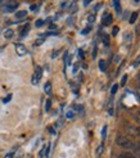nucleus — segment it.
<instances>
[{
  "instance_id": "1a4fd4ad",
  "label": "nucleus",
  "mask_w": 140,
  "mask_h": 158,
  "mask_svg": "<svg viewBox=\"0 0 140 158\" xmlns=\"http://www.w3.org/2000/svg\"><path fill=\"white\" fill-rule=\"evenodd\" d=\"M13 35H14V31H13L12 28L6 30V31H5V34H4V36H5L6 39H12V37H13Z\"/></svg>"
},
{
  "instance_id": "f3484780",
  "label": "nucleus",
  "mask_w": 140,
  "mask_h": 158,
  "mask_svg": "<svg viewBox=\"0 0 140 158\" xmlns=\"http://www.w3.org/2000/svg\"><path fill=\"white\" fill-rule=\"evenodd\" d=\"M73 116H75L73 110H68V112L66 113V117H67V118H73Z\"/></svg>"
},
{
  "instance_id": "cd10ccee",
  "label": "nucleus",
  "mask_w": 140,
  "mask_h": 158,
  "mask_svg": "<svg viewBox=\"0 0 140 158\" xmlns=\"http://www.w3.org/2000/svg\"><path fill=\"white\" fill-rule=\"evenodd\" d=\"M91 2H93V0H84V5H85V6H88Z\"/></svg>"
},
{
  "instance_id": "aec40b11",
  "label": "nucleus",
  "mask_w": 140,
  "mask_h": 158,
  "mask_svg": "<svg viewBox=\"0 0 140 158\" xmlns=\"http://www.w3.org/2000/svg\"><path fill=\"white\" fill-rule=\"evenodd\" d=\"M102 136H103V139H105V136H107V126H104L102 130Z\"/></svg>"
},
{
  "instance_id": "f03ea898",
  "label": "nucleus",
  "mask_w": 140,
  "mask_h": 158,
  "mask_svg": "<svg viewBox=\"0 0 140 158\" xmlns=\"http://www.w3.org/2000/svg\"><path fill=\"white\" fill-rule=\"evenodd\" d=\"M41 76H43V68L41 67H36V71H35V73L32 76V80H31V81H32V84L36 85L39 81H40Z\"/></svg>"
},
{
  "instance_id": "9b49d317",
  "label": "nucleus",
  "mask_w": 140,
  "mask_h": 158,
  "mask_svg": "<svg viewBox=\"0 0 140 158\" xmlns=\"http://www.w3.org/2000/svg\"><path fill=\"white\" fill-rule=\"evenodd\" d=\"M138 15H139L138 12H134L133 14H131V17H130V23H131V25H134V23H135L136 18H138Z\"/></svg>"
},
{
  "instance_id": "412c9836",
  "label": "nucleus",
  "mask_w": 140,
  "mask_h": 158,
  "mask_svg": "<svg viewBox=\"0 0 140 158\" xmlns=\"http://www.w3.org/2000/svg\"><path fill=\"white\" fill-rule=\"evenodd\" d=\"M126 81H127V76L125 75V76H123V77H122V81H121V85H122V86H125Z\"/></svg>"
},
{
  "instance_id": "dca6fc26",
  "label": "nucleus",
  "mask_w": 140,
  "mask_h": 158,
  "mask_svg": "<svg viewBox=\"0 0 140 158\" xmlns=\"http://www.w3.org/2000/svg\"><path fill=\"white\" fill-rule=\"evenodd\" d=\"M117 90H118V85L116 84V85H113V88H112V90H111V94H112V95H114V94L117 93Z\"/></svg>"
},
{
  "instance_id": "f704fd0d",
  "label": "nucleus",
  "mask_w": 140,
  "mask_h": 158,
  "mask_svg": "<svg viewBox=\"0 0 140 158\" xmlns=\"http://www.w3.org/2000/svg\"><path fill=\"white\" fill-rule=\"evenodd\" d=\"M41 43H43V40H37L35 44H36V45H39V44H41Z\"/></svg>"
},
{
  "instance_id": "c85d7f7f",
  "label": "nucleus",
  "mask_w": 140,
  "mask_h": 158,
  "mask_svg": "<svg viewBox=\"0 0 140 158\" xmlns=\"http://www.w3.org/2000/svg\"><path fill=\"white\" fill-rule=\"evenodd\" d=\"M93 58H97V46H94V50H93Z\"/></svg>"
},
{
  "instance_id": "2f4dec72",
  "label": "nucleus",
  "mask_w": 140,
  "mask_h": 158,
  "mask_svg": "<svg viewBox=\"0 0 140 158\" xmlns=\"http://www.w3.org/2000/svg\"><path fill=\"white\" fill-rule=\"evenodd\" d=\"M79 54H80V58H84V53H82V50H79Z\"/></svg>"
},
{
  "instance_id": "72a5a7b5",
  "label": "nucleus",
  "mask_w": 140,
  "mask_h": 158,
  "mask_svg": "<svg viewBox=\"0 0 140 158\" xmlns=\"http://www.w3.org/2000/svg\"><path fill=\"white\" fill-rule=\"evenodd\" d=\"M54 28H57V26H56V25H51V26H50V30H54Z\"/></svg>"
},
{
  "instance_id": "6ab92c4d",
  "label": "nucleus",
  "mask_w": 140,
  "mask_h": 158,
  "mask_svg": "<svg viewBox=\"0 0 140 158\" xmlns=\"http://www.w3.org/2000/svg\"><path fill=\"white\" fill-rule=\"evenodd\" d=\"M88 21H89L90 23H91V22H94V21H95V15H94V14H90L89 17H88Z\"/></svg>"
},
{
  "instance_id": "a211bd4d",
  "label": "nucleus",
  "mask_w": 140,
  "mask_h": 158,
  "mask_svg": "<svg viewBox=\"0 0 140 158\" xmlns=\"http://www.w3.org/2000/svg\"><path fill=\"white\" fill-rule=\"evenodd\" d=\"M35 25H36V27H41V26L44 25V21H43V19H37Z\"/></svg>"
},
{
  "instance_id": "f8f14e48",
  "label": "nucleus",
  "mask_w": 140,
  "mask_h": 158,
  "mask_svg": "<svg viewBox=\"0 0 140 158\" xmlns=\"http://www.w3.org/2000/svg\"><path fill=\"white\" fill-rule=\"evenodd\" d=\"M44 90H45V93H46V94H50V93H51V84H50V82H46V84H45Z\"/></svg>"
},
{
  "instance_id": "5701e85b",
  "label": "nucleus",
  "mask_w": 140,
  "mask_h": 158,
  "mask_svg": "<svg viewBox=\"0 0 140 158\" xmlns=\"http://www.w3.org/2000/svg\"><path fill=\"white\" fill-rule=\"evenodd\" d=\"M117 34H118V27H114V28L112 30V35H113V36H116Z\"/></svg>"
},
{
  "instance_id": "c756f323",
  "label": "nucleus",
  "mask_w": 140,
  "mask_h": 158,
  "mask_svg": "<svg viewBox=\"0 0 140 158\" xmlns=\"http://www.w3.org/2000/svg\"><path fill=\"white\" fill-rule=\"evenodd\" d=\"M58 54H59V52L57 50V52H54V53H53V55H51V57H53V58H56V57H57V55H58Z\"/></svg>"
},
{
  "instance_id": "e433bc0d",
  "label": "nucleus",
  "mask_w": 140,
  "mask_h": 158,
  "mask_svg": "<svg viewBox=\"0 0 140 158\" xmlns=\"http://www.w3.org/2000/svg\"><path fill=\"white\" fill-rule=\"evenodd\" d=\"M139 80H140V76H139Z\"/></svg>"
},
{
  "instance_id": "7ed1b4c3",
  "label": "nucleus",
  "mask_w": 140,
  "mask_h": 158,
  "mask_svg": "<svg viewBox=\"0 0 140 158\" xmlns=\"http://www.w3.org/2000/svg\"><path fill=\"white\" fill-rule=\"evenodd\" d=\"M15 52H17L18 55H25V54L27 53V49H26L25 45H22V44H15Z\"/></svg>"
},
{
  "instance_id": "a878e982",
  "label": "nucleus",
  "mask_w": 140,
  "mask_h": 158,
  "mask_svg": "<svg viewBox=\"0 0 140 158\" xmlns=\"http://www.w3.org/2000/svg\"><path fill=\"white\" fill-rule=\"evenodd\" d=\"M10 99H12V95H8L6 98H4V100H3V102H4V103H8V102H9Z\"/></svg>"
},
{
  "instance_id": "423d86ee",
  "label": "nucleus",
  "mask_w": 140,
  "mask_h": 158,
  "mask_svg": "<svg viewBox=\"0 0 140 158\" xmlns=\"http://www.w3.org/2000/svg\"><path fill=\"white\" fill-rule=\"evenodd\" d=\"M26 15H27V12H26V10H19V12L15 13V18L21 19V18H25Z\"/></svg>"
},
{
  "instance_id": "bb28decb",
  "label": "nucleus",
  "mask_w": 140,
  "mask_h": 158,
  "mask_svg": "<svg viewBox=\"0 0 140 158\" xmlns=\"http://www.w3.org/2000/svg\"><path fill=\"white\" fill-rule=\"evenodd\" d=\"M121 60V57H120V55H116V57H114V63H118Z\"/></svg>"
},
{
  "instance_id": "393cba45",
  "label": "nucleus",
  "mask_w": 140,
  "mask_h": 158,
  "mask_svg": "<svg viewBox=\"0 0 140 158\" xmlns=\"http://www.w3.org/2000/svg\"><path fill=\"white\" fill-rule=\"evenodd\" d=\"M139 64H140V57H139V58H138V59L134 62V67H138Z\"/></svg>"
},
{
  "instance_id": "ddd939ff",
  "label": "nucleus",
  "mask_w": 140,
  "mask_h": 158,
  "mask_svg": "<svg viewBox=\"0 0 140 158\" xmlns=\"http://www.w3.org/2000/svg\"><path fill=\"white\" fill-rule=\"evenodd\" d=\"M99 68L102 69V71H105V69H107V64H105V60H103V59H100V60H99Z\"/></svg>"
},
{
  "instance_id": "f257e3e1",
  "label": "nucleus",
  "mask_w": 140,
  "mask_h": 158,
  "mask_svg": "<svg viewBox=\"0 0 140 158\" xmlns=\"http://www.w3.org/2000/svg\"><path fill=\"white\" fill-rule=\"evenodd\" d=\"M116 144L120 145L121 148H127V149H134L135 147V141H133L129 136H123V135H117L116 136Z\"/></svg>"
},
{
  "instance_id": "4c0bfd02",
  "label": "nucleus",
  "mask_w": 140,
  "mask_h": 158,
  "mask_svg": "<svg viewBox=\"0 0 140 158\" xmlns=\"http://www.w3.org/2000/svg\"><path fill=\"white\" fill-rule=\"evenodd\" d=\"M139 156H140V153H139Z\"/></svg>"
},
{
  "instance_id": "c9c22d12",
  "label": "nucleus",
  "mask_w": 140,
  "mask_h": 158,
  "mask_svg": "<svg viewBox=\"0 0 140 158\" xmlns=\"http://www.w3.org/2000/svg\"><path fill=\"white\" fill-rule=\"evenodd\" d=\"M139 117H140V110H139Z\"/></svg>"
},
{
  "instance_id": "4be33fe9",
  "label": "nucleus",
  "mask_w": 140,
  "mask_h": 158,
  "mask_svg": "<svg viewBox=\"0 0 140 158\" xmlns=\"http://www.w3.org/2000/svg\"><path fill=\"white\" fill-rule=\"evenodd\" d=\"M90 30H91V27H88V28H85V30H82V31H81V34H82V35H86V34L89 32Z\"/></svg>"
},
{
  "instance_id": "473e14b6",
  "label": "nucleus",
  "mask_w": 140,
  "mask_h": 158,
  "mask_svg": "<svg viewBox=\"0 0 140 158\" xmlns=\"http://www.w3.org/2000/svg\"><path fill=\"white\" fill-rule=\"evenodd\" d=\"M12 157H13V153H9V154L5 156V158H12Z\"/></svg>"
},
{
  "instance_id": "7c9ffc66",
  "label": "nucleus",
  "mask_w": 140,
  "mask_h": 158,
  "mask_svg": "<svg viewBox=\"0 0 140 158\" xmlns=\"http://www.w3.org/2000/svg\"><path fill=\"white\" fill-rule=\"evenodd\" d=\"M77 69H79V64H75V67H73V72H76Z\"/></svg>"
},
{
  "instance_id": "b1692460",
  "label": "nucleus",
  "mask_w": 140,
  "mask_h": 158,
  "mask_svg": "<svg viewBox=\"0 0 140 158\" xmlns=\"http://www.w3.org/2000/svg\"><path fill=\"white\" fill-rule=\"evenodd\" d=\"M102 152H103V145H100V147H99V149L97 151V154H98V156H100V154H102Z\"/></svg>"
},
{
  "instance_id": "0eeeda50",
  "label": "nucleus",
  "mask_w": 140,
  "mask_h": 158,
  "mask_svg": "<svg viewBox=\"0 0 140 158\" xmlns=\"http://www.w3.org/2000/svg\"><path fill=\"white\" fill-rule=\"evenodd\" d=\"M113 3H114V8H116V12H117L118 14H121L122 9H121V5H120V0H113Z\"/></svg>"
},
{
  "instance_id": "9d476101",
  "label": "nucleus",
  "mask_w": 140,
  "mask_h": 158,
  "mask_svg": "<svg viewBox=\"0 0 140 158\" xmlns=\"http://www.w3.org/2000/svg\"><path fill=\"white\" fill-rule=\"evenodd\" d=\"M102 40H103V44H104L105 46L109 45V37H108L107 34H103V35H102Z\"/></svg>"
},
{
  "instance_id": "39448f33",
  "label": "nucleus",
  "mask_w": 140,
  "mask_h": 158,
  "mask_svg": "<svg viewBox=\"0 0 140 158\" xmlns=\"http://www.w3.org/2000/svg\"><path fill=\"white\" fill-rule=\"evenodd\" d=\"M118 158H138V157L134 156V154H131V153H129V152H122V153L118 154Z\"/></svg>"
},
{
  "instance_id": "20e7f679",
  "label": "nucleus",
  "mask_w": 140,
  "mask_h": 158,
  "mask_svg": "<svg viewBox=\"0 0 140 158\" xmlns=\"http://www.w3.org/2000/svg\"><path fill=\"white\" fill-rule=\"evenodd\" d=\"M112 21H113L112 15H111L109 13H105L104 17H103V25H104V26H108L109 23H112Z\"/></svg>"
},
{
  "instance_id": "4468645a",
  "label": "nucleus",
  "mask_w": 140,
  "mask_h": 158,
  "mask_svg": "<svg viewBox=\"0 0 140 158\" xmlns=\"http://www.w3.org/2000/svg\"><path fill=\"white\" fill-rule=\"evenodd\" d=\"M28 30H30V26L26 25L25 27H23V30H21V36H26V34L28 32Z\"/></svg>"
},
{
  "instance_id": "2eb2a0df",
  "label": "nucleus",
  "mask_w": 140,
  "mask_h": 158,
  "mask_svg": "<svg viewBox=\"0 0 140 158\" xmlns=\"http://www.w3.org/2000/svg\"><path fill=\"white\" fill-rule=\"evenodd\" d=\"M50 107H51V100L48 99V100H46V104H45V110H46V112L50 110Z\"/></svg>"
},
{
  "instance_id": "6e6552de",
  "label": "nucleus",
  "mask_w": 140,
  "mask_h": 158,
  "mask_svg": "<svg viewBox=\"0 0 140 158\" xmlns=\"http://www.w3.org/2000/svg\"><path fill=\"white\" fill-rule=\"evenodd\" d=\"M17 6H18V3H10L9 5L6 6V10H8V12H12V10H14V9H17Z\"/></svg>"
}]
</instances>
